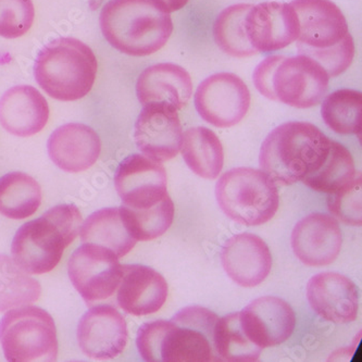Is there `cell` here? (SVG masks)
Returning a JSON list of instances; mask_svg holds the SVG:
<instances>
[{"instance_id":"6da1fadb","label":"cell","mask_w":362,"mask_h":362,"mask_svg":"<svg viewBox=\"0 0 362 362\" xmlns=\"http://www.w3.org/2000/svg\"><path fill=\"white\" fill-rule=\"evenodd\" d=\"M219 317L209 309L186 307L170 321L145 323L136 345L148 362L220 361L214 349V327Z\"/></svg>"},{"instance_id":"7a4b0ae2","label":"cell","mask_w":362,"mask_h":362,"mask_svg":"<svg viewBox=\"0 0 362 362\" xmlns=\"http://www.w3.org/2000/svg\"><path fill=\"white\" fill-rule=\"evenodd\" d=\"M299 20V54L320 64L329 76L347 70L355 56V44L341 10L331 0H293Z\"/></svg>"},{"instance_id":"3957f363","label":"cell","mask_w":362,"mask_h":362,"mask_svg":"<svg viewBox=\"0 0 362 362\" xmlns=\"http://www.w3.org/2000/svg\"><path fill=\"white\" fill-rule=\"evenodd\" d=\"M100 28L115 49L144 57L167 44L173 23L156 0H110L101 10Z\"/></svg>"},{"instance_id":"277c9868","label":"cell","mask_w":362,"mask_h":362,"mask_svg":"<svg viewBox=\"0 0 362 362\" xmlns=\"http://www.w3.org/2000/svg\"><path fill=\"white\" fill-rule=\"evenodd\" d=\"M329 144L331 139L311 123H284L264 139L259 163L275 184L292 185L319 168Z\"/></svg>"},{"instance_id":"5b68a950","label":"cell","mask_w":362,"mask_h":362,"mask_svg":"<svg viewBox=\"0 0 362 362\" xmlns=\"http://www.w3.org/2000/svg\"><path fill=\"white\" fill-rule=\"evenodd\" d=\"M82 221L76 206L52 208L17 230L11 245L12 259L28 274L50 272L59 264L64 250L78 238Z\"/></svg>"},{"instance_id":"8992f818","label":"cell","mask_w":362,"mask_h":362,"mask_svg":"<svg viewBox=\"0 0 362 362\" xmlns=\"http://www.w3.org/2000/svg\"><path fill=\"white\" fill-rule=\"evenodd\" d=\"M97 70L96 56L86 44L76 38L60 37L40 50L34 76L52 98L74 101L90 92Z\"/></svg>"},{"instance_id":"52a82bcc","label":"cell","mask_w":362,"mask_h":362,"mask_svg":"<svg viewBox=\"0 0 362 362\" xmlns=\"http://www.w3.org/2000/svg\"><path fill=\"white\" fill-rule=\"evenodd\" d=\"M216 196L230 219L248 226L270 221L280 204L276 184L266 172L252 168L226 172L216 183Z\"/></svg>"},{"instance_id":"ba28073f","label":"cell","mask_w":362,"mask_h":362,"mask_svg":"<svg viewBox=\"0 0 362 362\" xmlns=\"http://www.w3.org/2000/svg\"><path fill=\"white\" fill-rule=\"evenodd\" d=\"M0 344L8 361L52 362L58 356L54 319L37 307L8 310L0 321Z\"/></svg>"},{"instance_id":"9c48e42d","label":"cell","mask_w":362,"mask_h":362,"mask_svg":"<svg viewBox=\"0 0 362 362\" xmlns=\"http://www.w3.org/2000/svg\"><path fill=\"white\" fill-rule=\"evenodd\" d=\"M329 76L310 57L282 56L271 78V100L295 108L317 106L329 88Z\"/></svg>"},{"instance_id":"30bf717a","label":"cell","mask_w":362,"mask_h":362,"mask_svg":"<svg viewBox=\"0 0 362 362\" xmlns=\"http://www.w3.org/2000/svg\"><path fill=\"white\" fill-rule=\"evenodd\" d=\"M69 278L88 303L110 298L120 284L122 269L112 250L84 244L71 256Z\"/></svg>"},{"instance_id":"8fae6325","label":"cell","mask_w":362,"mask_h":362,"mask_svg":"<svg viewBox=\"0 0 362 362\" xmlns=\"http://www.w3.org/2000/svg\"><path fill=\"white\" fill-rule=\"evenodd\" d=\"M195 106L206 122L216 127H234L250 109V90L235 74H214L198 86Z\"/></svg>"},{"instance_id":"7c38bea8","label":"cell","mask_w":362,"mask_h":362,"mask_svg":"<svg viewBox=\"0 0 362 362\" xmlns=\"http://www.w3.org/2000/svg\"><path fill=\"white\" fill-rule=\"evenodd\" d=\"M167 172L161 163L147 156H129L115 172V185L123 206L143 210L169 197Z\"/></svg>"},{"instance_id":"4fadbf2b","label":"cell","mask_w":362,"mask_h":362,"mask_svg":"<svg viewBox=\"0 0 362 362\" xmlns=\"http://www.w3.org/2000/svg\"><path fill=\"white\" fill-rule=\"evenodd\" d=\"M134 139L139 151L158 163L177 157L183 132L177 110L165 104L144 106L135 123Z\"/></svg>"},{"instance_id":"5bb4252c","label":"cell","mask_w":362,"mask_h":362,"mask_svg":"<svg viewBox=\"0 0 362 362\" xmlns=\"http://www.w3.org/2000/svg\"><path fill=\"white\" fill-rule=\"evenodd\" d=\"M245 32L257 52L283 49L298 40L299 20L291 4L268 1L252 6L244 21Z\"/></svg>"},{"instance_id":"9a60e30c","label":"cell","mask_w":362,"mask_h":362,"mask_svg":"<svg viewBox=\"0 0 362 362\" xmlns=\"http://www.w3.org/2000/svg\"><path fill=\"white\" fill-rule=\"evenodd\" d=\"M127 323L115 307L100 305L90 308L81 317L78 343L81 351L97 360L118 357L127 347Z\"/></svg>"},{"instance_id":"2e32d148","label":"cell","mask_w":362,"mask_h":362,"mask_svg":"<svg viewBox=\"0 0 362 362\" xmlns=\"http://www.w3.org/2000/svg\"><path fill=\"white\" fill-rule=\"evenodd\" d=\"M307 298L315 313L329 322H353L359 310V292L353 281L337 272L315 275L307 286Z\"/></svg>"},{"instance_id":"e0dca14e","label":"cell","mask_w":362,"mask_h":362,"mask_svg":"<svg viewBox=\"0 0 362 362\" xmlns=\"http://www.w3.org/2000/svg\"><path fill=\"white\" fill-rule=\"evenodd\" d=\"M341 230L333 216L313 214L295 226L292 248L303 264L321 267L335 262L341 252Z\"/></svg>"},{"instance_id":"ac0fdd59","label":"cell","mask_w":362,"mask_h":362,"mask_svg":"<svg viewBox=\"0 0 362 362\" xmlns=\"http://www.w3.org/2000/svg\"><path fill=\"white\" fill-rule=\"evenodd\" d=\"M240 317L248 337L262 349L284 343L296 325L292 307L278 297L256 299L240 311Z\"/></svg>"},{"instance_id":"d6986e66","label":"cell","mask_w":362,"mask_h":362,"mask_svg":"<svg viewBox=\"0 0 362 362\" xmlns=\"http://www.w3.org/2000/svg\"><path fill=\"white\" fill-rule=\"evenodd\" d=\"M222 264L236 284L255 287L268 278L272 256L262 238L250 233L238 234L224 245Z\"/></svg>"},{"instance_id":"ffe728a7","label":"cell","mask_w":362,"mask_h":362,"mask_svg":"<svg viewBox=\"0 0 362 362\" xmlns=\"http://www.w3.org/2000/svg\"><path fill=\"white\" fill-rule=\"evenodd\" d=\"M118 303L129 315H149L158 313L167 300V281L160 273L141 264L121 266Z\"/></svg>"},{"instance_id":"44dd1931","label":"cell","mask_w":362,"mask_h":362,"mask_svg":"<svg viewBox=\"0 0 362 362\" xmlns=\"http://www.w3.org/2000/svg\"><path fill=\"white\" fill-rule=\"evenodd\" d=\"M48 155L62 171L78 173L90 169L98 160L100 139L92 127L69 123L54 131L48 139Z\"/></svg>"},{"instance_id":"7402d4cb","label":"cell","mask_w":362,"mask_h":362,"mask_svg":"<svg viewBox=\"0 0 362 362\" xmlns=\"http://www.w3.org/2000/svg\"><path fill=\"white\" fill-rule=\"evenodd\" d=\"M48 119L47 100L33 86H14L0 99V124L16 136L37 134L46 127Z\"/></svg>"},{"instance_id":"603a6c76","label":"cell","mask_w":362,"mask_h":362,"mask_svg":"<svg viewBox=\"0 0 362 362\" xmlns=\"http://www.w3.org/2000/svg\"><path fill=\"white\" fill-rule=\"evenodd\" d=\"M136 94L143 106L165 104L180 110L191 99L193 82L187 71L177 64H155L139 76Z\"/></svg>"},{"instance_id":"cb8c5ba5","label":"cell","mask_w":362,"mask_h":362,"mask_svg":"<svg viewBox=\"0 0 362 362\" xmlns=\"http://www.w3.org/2000/svg\"><path fill=\"white\" fill-rule=\"evenodd\" d=\"M81 228L83 244L100 245L112 250L118 258L127 256L137 243L123 220L120 207L94 212Z\"/></svg>"},{"instance_id":"d4e9b609","label":"cell","mask_w":362,"mask_h":362,"mask_svg":"<svg viewBox=\"0 0 362 362\" xmlns=\"http://www.w3.org/2000/svg\"><path fill=\"white\" fill-rule=\"evenodd\" d=\"M182 155L192 171L204 179L214 180L223 169L224 151L219 137L204 127H191L183 135Z\"/></svg>"},{"instance_id":"484cf974","label":"cell","mask_w":362,"mask_h":362,"mask_svg":"<svg viewBox=\"0 0 362 362\" xmlns=\"http://www.w3.org/2000/svg\"><path fill=\"white\" fill-rule=\"evenodd\" d=\"M42 199V188L30 175L12 172L0 177V214L6 218H30L37 211Z\"/></svg>"},{"instance_id":"4316f807","label":"cell","mask_w":362,"mask_h":362,"mask_svg":"<svg viewBox=\"0 0 362 362\" xmlns=\"http://www.w3.org/2000/svg\"><path fill=\"white\" fill-rule=\"evenodd\" d=\"M214 349L220 361L252 362L262 349L248 337L240 313L219 317L214 327Z\"/></svg>"},{"instance_id":"83f0119b","label":"cell","mask_w":362,"mask_h":362,"mask_svg":"<svg viewBox=\"0 0 362 362\" xmlns=\"http://www.w3.org/2000/svg\"><path fill=\"white\" fill-rule=\"evenodd\" d=\"M355 177L353 156L341 144L331 141L329 151L321 165L303 182L315 191L333 194L353 181Z\"/></svg>"},{"instance_id":"f1b7e54d","label":"cell","mask_w":362,"mask_h":362,"mask_svg":"<svg viewBox=\"0 0 362 362\" xmlns=\"http://www.w3.org/2000/svg\"><path fill=\"white\" fill-rule=\"evenodd\" d=\"M40 284L13 259L0 255V313L26 306L40 298Z\"/></svg>"},{"instance_id":"f546056e","label":"cell","mask_w":362,"mask_h":362,"mask_svg":"<svg viewBox=\"0 0 362 362\" xmlns=\"http://www.w3.org/2000/svg\"><path fill=\"white\" fill-rule=\"evenodd\" d=\"M252 6L248 4L230 6L216 18L214 36L222 52L235 58H246L258 52L250 45L245 32V18Z\"/></svg>"},{"instance_id":"4dcf8cb0","label":"cell","mask_w":362,"mask_h":362,"mask_svg":"<svg viewBox=\"0 0 362 362\" xmlns=\"http://www.w3.org/2000/svg\"><path fill=\"white\" fill-rule=\"evenodd\" d=\"M321 113L325 124L335 133L358 134L361 131V93L347 88L332 93L323 101Z\"/></svg>"},{"instance_id":"1f68e13d","label":"cell","mask_w":362,"mask_h":362,"mask_svg":"<svg viewBox=\"0 0 362 362\" xmlns=\"http://www.w3.org/2000/svg\"><path fill=\"white\" fill-rule=\"evenodd\" d=\"M120 210L125 224L137 242L160 238L169 230L175 218V204L170 196L149 209L135 210L122 205Z\"/></svg>"},{"instance_id":"d6a6232c","label":"cell","mask_w":362,"mask_h":362,"mask_svg":"<svg viewBox=\"0 0 362 362\" xmlns=\"http://www.w3.org/2000/svg\"><path fill=\"white\" fill-rule=\"evenodd\" d=\"M35 19L32 0H0V36L18 38L31 30Z\"/></svg>"},{"instance_id":"836d02e7","label":"cell","mask_w":362,"mask_h":362,"mask_svg":"<svg viewBox=\"0 0 362 362\" xmlns=\"http://www.w3.org/2000/svg\"><path fill=\"white\" fill-rule=\"evenodd\" d=\"M329 211L341 221L351 226H361V175H356L347 185L329 194Z\"/></svg>"},{"instance_id":"e575fe53","label":"cell","mask_w":362,"mask_h":362,"mask_svg":"<svg viewBox=\"0 0 362 362\" xmlns=\"http://www.w3.org/2000/svg\"><path fill=\"white\" fill-rule=\"evenodd\" d=\"M282 56H271L259 64L254 72V83L257 90L267 98H271V78L273 71Z\"/></svg>"},{"instance_id":"d590c367","label":"cell","mask_w":362,"mask_h":362,"mask_svg":"<svg viewBox=\"0 0 362 362\" xmlns=\"http://www.w3.org/2000/svg\"><path fill=\"white\" fill-rule=\"evenodd\" d=\"M156 1L168 13L181 10L188 3V0H156Z\"/></svg>"}]
</instances>
